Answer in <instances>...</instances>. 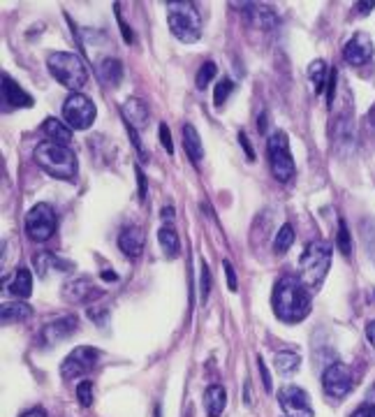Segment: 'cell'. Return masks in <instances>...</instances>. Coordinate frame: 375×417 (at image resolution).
Masks as SVG:
<instances>
[{
    "instance_id": "obj_1",
    "label": "cell",
    "mask_w": 375,
    "mask_h": 417,
    "mask_svg": "<svg viewBox=\"0 0 375 417\" xmlns=\"http://www.w3.org/2000/svg\"><path fill=\"white\" fill-rule=\"evenodd\" d=\"M271 306L278 320L283 322H301L310 313V292L306 290L301 278L283 276L278 278L274 295H271Z\"/></svg>"
},
{
    "instance_id": "obj_2",
    "label": "cell",
    "mask_w": 375,
    "mask_h": 417,
    "mask_svg": "<svg viewBox=\"0 0 375 417\" xmlns=\"http://www.w3.org/2000/svg\"><path fill=\"white\" fill-rule=\"evenodd\" d=\"M35 163L44 170L49 177L60 179V181H72L79 172V163H76L74 151L65 144L56 142H42L35 146Z\"/></svg>"
},
{
    "instance_id": "obj_3",
    "label": "cell",
    "mask_w": 375,
    "mask_h": 417,
    "mask_svg": "<svg viewBox=\"0 0 375 417\" xmlns=\"http://www.w3.org/2000/svg\"><path fill=\"white\" fill-rule=\"evenodd\" d=\"M331 267V243L324 239H315L308 243L299 257V269H301V283L310 292L322 288L326 271Z\"/></svg>"
},
{
    "instance_id": "obj_4",
    "label": "cell",
    "mask_w": 375,
    "mask_h": 417,
    "mask_svg": "<svg viewBox=\"0 0 375 417\" xmlns=\"http://www.w3.org/2000/svg\"><path fill=\"white\" fill-rule=\"evenodd\" d=\"M47 65H49V72L53 74V79L60 81L65 88L74 90V93L86 86L88 67L81 56L69 54V51H51L47 58Z\"/></svg>"
},
{
    "instance_id": "obj_5",
    "label": "cell",
    "mask_w": 375,
    "mask_h": 417,
    "mask_svg": "<svg viewBox=\"0 0 375 417\" xmlns=\"http://www.w3.org/2000/svg\"><path fill=\"white\" fill-rule=\"evenodd\" d=\"M167 19L176 40L192 44L201 38V17L192 3H185V0L167 3Z\"/></svg>"
},
{
    "instance_id": "obj_6",
    "label": "cell",
    "mask_w": 375,
    "mask_h": 417,
    "mask_svg": "<svg viewBox=\"0 0 375 417\" xmlns=\"http://www.w3.org/2000/svg\"><path fill=\"white\" fill-rule=\"evenodd\" d=\"M267 153H269V165L271 172L278 181H290L294 177V160H292L290 151V139L285 132H274L267 142Z\"/></svg>"
},
{
    "instance_id": "obj_7",
    "label": "cell",
    "mask_w": 375,
    "mask_h": 417,
    "mask_svg": "<svg viewBox=\"0 0 375 417\" xmlns=\"http://www.w3.org/2000/svg\"><path fill=\"white\" fill-rule=\"evenodd\" d=\"M95 104L88 95L83 93H72L62 102V123L69 130H86L95 121Z\"/></svg>"
},
{
    "instance_id": "obj_8",
    "label": "cell",
    "mask_w": 375,
    "mask_h": 417,
    "mask_svg": "<svg viewBox=\"0 0 375 417\" xmlns=\"http://www.w3.org/2000/svg\"><path fill=\"white\" fill-rule=\"evenodd\" d=\"M100 359V350L93 345H79L74 348L72 352L67 354L65 361L60 366V375L65 380H74V378H81V375L90 373Z\"/></svg>"
},
{
    "instance_id": "obj_9",
    "label": "cell",
    "mask_w": 375,
    "mask_h": 417,
    "mask_svg": "<svg viewBox=\"0 0 375 417\" xmlns=\"http://www.w3.org/2000/svg\"><path fill=\"white\" fill-rule=\"evenodd\" d=\"M56 211L49 204H35L31 211L26 213V234L31 236L33 241H47L51 239V234L56 232Z\"/></svg>"
},
{
    "instance_id": "obj_10",
    "label": "cell",
    "mask_w": 375,
    "mask_h": 417,
    "mask_svg": "<svg viewBox=\"0 0 375 417\" xmlns=\"http://www.w3.org/2000/svg\"><path fill=\"white\" fill-rule=\"evenodd\" d=\"M322 387L331 399H343L352 389V371L343 361H333L322 373Z\"/></svg>"
},
{
    "instance_id": "obj_11",
    "label": "cell",
    "mask_w": 375,
    "mask_h": 417,
    "mask_svg": "<svg viewBox=\"0 0 375 417\" xmlns=\"http://www.w3.org/2000/svg\"><path fill=\"white\" fill-rule=\"evenodd\" d=\"M278 403H281L285 417H312L308 394L297 385H285L278 392Z\"/></svg>"
},
{
    "instance_id": "obj_12",
    "label": "cell",
    "mask_w": 375,
    "mask_h": 417,
    "mask_svg": "<svg viewBox=\"0 0 375 417\" xmlns=\"http://www.w3.org/2000/svg\"><path fill=\"white\" fill-rule=\"evenodd\" d=\"M343 58L350 65H364L373 58V40L366 33H354L343 49Z\"/></svg>"
},
{
    "instance_id": "obj_13",
    "label": "cell",
    "mask_w": 375,
    "mask_h": 417,
    "mask_svg": "<svg viewBox=\"0 0 375 417\" xmlns=\"http://www.w3.org/2000/svg\"><path fill=\"white\" fill-rule=\"evenodd\" d=\"M76 327H79V318L76 316H62L58 320H53V322H49L44 329H42V345L51 348L56 343H60L62 338L72 336Z\"/></svg>"
},
{
    "instance_id": "obj_14",
    "label": "cell",
    "mask_w": 375,
    "mask_h": 417,
    "mask_svg": "<svg viewBox=\"0 0 375 417\" xmlns=\"http://www.w3.org/2000/svg\"><path fill=\"white\" fill-rule=\"evenodd\" d=\"M62 295H65L67 302L81 304V302H88V299L97 297L100 295V290L95 288L88 276H83V278H74V281H69L65 288H62Z\"/></svg>"
},
{
    "instance_id": "obj_15",
    "label": "cell",
    "mask_w": 375,
    "mask_h": 417,
    "mask_svg": "<svg viewBox=\"0 0 375 417\" xmlns=\"http://www.w3.org/2000/svg\"><path fill=\"white\" fill-rule=\"evenodd\" d=\"M33 267H35V271H38L40 278H49L51 274H56V271H69L72 264L62 262L58 255L49 253V250H42V253H38L33 257Z\"/></svg>"
},
{
    "instance_id": "obj_16",
    "label": "cell",
    "mask_w": 375,
    "mask_h": 417,
    "mask_svg": "<svg viewBox=\"0 0 375 417\" xmlns=\"http://www.w3.org/2000/svg\"><path fill=\"white\" fill-rule=\"evenodd\" d=\"M146 246V234L142 227H125L118 234V248L123 250L128 257H137Z\"/></svg>"
},
{
    "instance_id": "obj_17",
    "label": "cell",
    "mask_w": 375,
    "mask_h": 417,
    "mask_svg": "<svg viewBox=\"0 0 375 417\" xmlns=\"http://www.w3.org/2000/svg\"><path fill=\"white\" fill-rule=\"evenodd\" d=\"M123 118L128 121L130 128L142 130L146 128V123H149V107H146V102L139 100V97H130V100L123 104Z\"/></svg>"
},
{
    "instance_id": "obj_18",
    "label": "cell",
    "mask_w": 375,
    "mask_h": 417,
    "mask_svg": "<svg viewBox=\"0 0 375 417\" xmlns=\"http://www.w3.org/2000/svg\"><path fill=\"white\" fill-rule=\"evenodd\" d=\"M3 100L10 102L12 107H33V97L7 74L3 76Z\"/></svg>"
},
{
    "instance_id": "obj_19",
    "label": "cell",
    "mask_w": 375,
    "mask_h": 417,
    "mask_svg": "<svg viewBox=\"0 0 375 417\" xmlns=\"http://www.w3.org/2000/svg\"><path fill=\"white\" fill-rule=\"evenodd\" d=\"M227 406V394H225V387L220 385H211L204 392V408H206V415L208 417H220L222 410Z\"/></svg>"
},
{
    "instance_id": "obj_20",
    "label": "cell",
    "mask_w": 375,
    "mask_h": 417,
    "mask_svg": "<svg viewBox=\"0 0 375 417\" xmlns=\"http://www.w3.org/2000/svg\"><path fill=\"white\" fill-rule=\"evenodd\" d=\"M329 79H331V72H329V65H326V60H315L310 63L308 67V81L312 90H315L317 95H322L326 86H329Z\"/></svg>"
},
{
    "instance_id": "obj_21",
    "label": "cell",
    "mask_w": 375,
    "mask_h": 417,
    "mask_svg": "<svg viewBox=\"0 0 375 417\" xmlns=\"http://www.w3.org/2000/svg\"><path fill=\"white\" fill-rule=\"evenodd\" d=\"M274 364H276V371L283 375V378H290L299 371L301 366V357L294 352V350H278L276 357H274Z\"/></svg>"
},
{
    "instance_id": "obj_22",
    "label": "cell",
    "mask_w": 375,
    "mask_h": 417,
    "mask_svg": "<svg viewBox=\"0 0 375 417\" xmlns=\"http://www.w3.org/2000/svg\"><path fill=\"white\" fill-rule=\"evenodd\" d=\"M42 130H44V135L49 137V142L65 144V146L72 142V130L62 121H58V118H47V121L42 123Z\"/></svg>"
},
{
    "instance_id": "obj_23",
    "label": "cell",
    "mask_w": 375,
    "mask_h": 417,
    "mask_svg": "<svg viewBox=\"0 0 375 417\" xmlns=\"http://www.w3.org/2000/svg\"><path fill=\"white\" fill-rule=\"evenodd\" d=\"M183 146H185L188 158L194 160V163H199V160L204 158V146H201V139L197 135V130H194V125L190 123L183 125Z\"/></svg>"
},
{
    "instance_id": "obj_24",
    "label": "cell",
    "mask_w": 375,
    "mask_h": 417,
    "mask_svg": "<svg viewBox=\"0 0 375 417\" xmlns=\"http://www.w3.org/2000/svg\"><path fill=\"white\" fill-rule=\"evenodd\" d=\"M97 76H100V81L107 83V86H116V83L121 81V76H123L121 60H116V58L100 60V65H97Z\"/></svg>"
},
{
    "instance_id": "obj_25",
    "label": "cell",
    "mask_w": 375,
    "mask_h": 417,
    "mask_svg": "<svg viewBox=\"0 0 375 417\" xmlns=\"http://www.w3.org/2000/svg\"><path fill=\"white\" fill-rule=\"evenodd\" d=\"M33 316V309L26 304H3V311H0V320L3 325H14V322H24Z\"/></svg>"
},
{
    "instance_id": "obj_26",
    "label": "cell",
    "mask_w": 375,
    "mask_h": 417,
    "mask_svg": "<svg viewBox=\"0 0 375 417\" xmlns=\"http://www.w3.org/2000/svg\"><path fill=\"white\" fill-rule=\"evenodd\" d=\"M10 292L14 297H21V299H28L33 292V274L28 269H19L14 274L12 283H10Z\"/></svg>"
},
{
    "instance_id": "obj_27",
    "label": "cell",
    "mask_w": 375,
    "mask_h": 417,
    "mask_svg": "<svg viewBox=\"0 0 375 417\" xmlns=\"http://www.w3.org/2000/svg\"><path fill=\"white\" fill-rule=\"evenodd\" d=\"M158 241H160V246H162L167 257H176L178 255L181 241H178V234H176V229H174V227H169V225L160 227L158 229Z\"/></svg>"
},
{
    "instance_id": "obj_28",
    "label": "cell",
    "mask_w": 375,
    "mask_h": 417,
    "mask_svg": "<svg viewBox=\"0 0 375 417\" xmlns=\"http://www.w3.org/2000/svg\"><path fill=\"white\" fill-rule=\"evenodd\" d=\"M248 14L250 21L260 28H274L278 24V17L271 7H262V5H248Z\"/></svg>"
},
{
    "instance_id": "obj_29",
    "label": "cell",
    "mask_w": 375,
    "mask_h": 417,
    "mask_svg": "<svg viewBox=\"0 0 375 417\" xmlns=\"http://www.w3.org/2000/svg\"><path fill=\"white\" fill-rule=\"evenodd\" d=\"M292 243H294V227H292L290 222H285V225L278 229L276 241H274L276 253H285V250H288Z\"/></svg>"
},
{
    "instance_id": "obj_30",
    "label": "cell",
    "mask_w": 375,
    "mask_h": 417,
    "mask_svg": "<svg viewBox=\"0 0 375 417\" xmlns=\"http://www.w3.org/2000/svg\"><path fill=\"white\" fill-rule=\"evenodd\" d=\"M336 246L345 257H350L352 253V241H350V232H347L345 220H338V232H336Z\"/></svg>"
},
{
    "instance_id": "obj_31",
    "label": "cell",
    "mask_w": 375,
    "mask_h": 417,
    "mask_svg": "<svg viewBox=\"0 0 375 417\" xmlns=\"http://www.w3.org/2000/svg\"><path fill=\"white\" fill-rule=\"evenodd\" d=\"M215 74H218V65H215L213 60H206L204 65L199 67L197 79H194V81H197V88H206L208 83L213 81V76H215Z\"/></svg>"
},
{
    "instance_id": "obj_32",
    "label": "cell",
    "mask_w": 375,
    "mask_h": 417,
    "mask_svg": "<svg viewBox=\"0 0 375 417\" xmlns=\"http://www.w3.org/2000/svg\"><path fill=\"white\" fill-rule=\"evenodd\" d=\"M76 399H79V403L83 408H88L90 403H93V382L90 380H81L79 385H76Z\"/></svg>"
},
{
    "instance_id": "obj_33",
    "label": "cell",
    "mask_w": 375,
    "mask_h": 417,
    "mask_svg": "<svg viewBox=\"0 0 375 417\" xmlns=\"http://www.w3.org/2000/svg\"><path fill=\"white\" fill-rule=\"evenodd\" d=\"M232 88H234V83H232V81H229V79H220L218 83H215L213 102L218 104V107H222V104H225V100H227V95L232 93Z\"/></svg>"
},
{
    "instance_id": "obj_34",
    "label": "cell",
    "mask_w": 375,
    "mask_h": 417,
    "mask_svg": "<svg viewBox=\"0 0 375 417\" xmlns=\"http://www.w3.org/2000/svg\"><path fill=\"white\" fill-rule=\"evenodd\" d=\"M211 283H213L211 269H208V264L201 260V283H199V288H201V304H206L208 292H211Z\"/></svg>"
},
{
    "instance_id": "obj_35",
    "label": "cell",
    "mask_w": 375,
    "mask_h": 417,
    "mask_svg": "<svg viewBox=\"0 0 375 417\" xmlns=\"http://www.w3.org/2000/svg\"><path fill=\"white\" fill-rule=\"evenodd\" d=\"M222 267H225V278H227V285H229V290L232 292H236L239 290V283H236V274H234V267L229 264L227 260L222 262Z\"/></svg>"
},
{
    "instance_id": "obj_36",
    "label": "cell",
    "mask_w": 375,
    "mask_h": 417,
    "mask_svg": "<svg viewBox=\"0 0 375 417\" xmlns=\"http://www.w3.org/2000/svg\"><path fill=\"white\" fill-rule=\"evenodd\" d=\"M160 142H162V146H165V151L167 153H174V144H172V135H169V128L162 123L160 125Z\"/></svg>"
},
{
    "instance_id": "obj_37",
    "label": "cell",
    "mask_w": 375,
    "mask_h": 417,
    "mask_svg": "<svg viewBox=\"0 0 375 417\" xmlns=\"http://www.w3.org/2000/svg\"><path fill=\"white\" fill-rule=\"evenodd\" d=\"M257 366H260L264 389H267V392H271V389H274V385H271V375H269V371H267V366H264V359H262V357H257Z\"/></svg>"
},
{
    "instance_id": "obj_38",
    "label": "cell",
    "mask_w": 375,
    "mask_h": 417,
    "mask_svg": "<svg viewBox=\"0 0 375 417\" xmlns=\"http://www.w3.org/2000/svg\"><path fill=\"white\" fill-rule=\"evenodd\" d=\"M350 417H375V406H371V403H364V406H359Z\"/></svg>"
},
{
    "instance_id": "obj_39",
    "label": "cell",
    "mask_w": 375,
    "mask_h": 417,
    "mask_svg": "<svg viewBox=\"0 0 375 417\" xmlns=\"http://www.w3.org/2000/svg\"><path fill=\"white\" fill-rule=\"evenodd\" d=\"M239 139H241V146H243V151H246L248 160H255V151H253V146H250V142H248L246 132H239Z\"/></svg>"
},
{
    "instance_id": "obj_40",
    "label": "cell",
    "mask_w": 375,
    "mask_h": 417,
    "mask_svg": "<svg viewBox=\"0 0 375 417\" xmlns=\"http://www.w3.org/2000/svg\"><path fill=\"white\" fill-rule=\"evenodd\" d=\"M135 172H137V181H139V199H144V197H146V179H144V172L139 170V167H135Z\"/></svg>"
},
{
    "instance_id": "obj_41",
    "label": "cell",
    "mask_w": 375,
    "mask_h": 417,
    "mask_svg": "<svg viewBox=\"0 0 375 417\" xmlns=\"http://www.w3.org/2000/svg\"><path fill=\"white\" fill-rule=\"evenodd\" d=\"M366 336L371 341V345L375 348V320H371V322L366 325Z\"/></svg>"
},
{
    "instance_id": "obj_42",
    "label": "cell",
    "mask_w": 375,
    "mask_h": 417,
    "mask_svg": "<svg viewBox=\"0 0 375 417\" xmlns=\"http://www.w3.org/2000/svg\"><path fill=\"white\" fill-rule=\"evenodd\" d=\"M243 396H246L243 403H246V406H253V389H250V382H246V387H243Z\"/></svg>"
},
{
    "instance_id": "obj_43",
    "label": "cell",
    "mask_w": 375,
    "mask_h": 417,
    "mask_svg": "<svg viewBox=\"0 0 375 417\" xmlns=\"http://www.w3.org/2000/svg\"><path fill=\"white\" fill-rule=\"evenodd\" d=\"M375 7V0H371V3H357V12L359 14H368Z\"/></svg>"
},
{
    "instance_id": "obj_44",
    "label": "cell",
    "mask_w": 375,
    "mask_h": 417,
    "mask_svg": "<svg viewBox=\"0 0 375 417\" xmlns=\"http://www.w3.org/2000/svg\"><path fill=\"white\" fill-rule=\"evenodd\" d=\"M21 417H47V413L42 408H33V410H28V413H24Z\"/></svg>"
},
{
    "instance_id": "obj_45",
    "label": "cell",
    "mask_w": 375,
    "mask_h": 417,
    "mask_svg": "<svg viewBox=\"0 0 375 417\" xmlns=\"http://www.w3.org/2000/svg\"><path fill=\"white\" fill-rule=\"evenodd\" d=\"M172 218H174V208L172 206L162 208V220H172Z\"/></svg>"
},
{
    "instance_id": "obj_46",
    "label": "cell",
    "mask_w": 375,
    "mask_h": 417,
    "mask_svg": "<svg viewBox=\"0 0 375 417\" xmlns=\"http://www.w3.org/2000/svg\"><path fill=\"white\" fill-rule=\"evenodd\" d=\"M267 123H269V121H267V114H262V116H260V132H262V135L267 132Z\"/></svg>"
},
{
    "instance_id": "obj_47",
    "label": "cell",
    "mask_w": 375,
    "mask_h": 417,
    "mask_svg": "<svg viewBox=\"0 0 375 417\" xmlns=\"http://www.w3.org/2000/svg\"><path fill=\"white\" fill-rule=\"evenodd\" d=\"M366 403H371V406H375V385L371 387V392H368V396H366Z\"/></svg>"
},
{
    "instance_id": "obj_48",
    "label": "cell",
    "mask_w": 375,
    "mask_h": 417,
    "mask_svg": "<svg viewBox=\"0 0 375 417\" xmlns=\"http://www.w3.org/2000/svg\"><path fill=\"white\" fill-rule=\"evenodd\" d=\"M104 278H107V281H116V274H109V271H104V274H102Z\"/></svg>"
}]
</instances>
